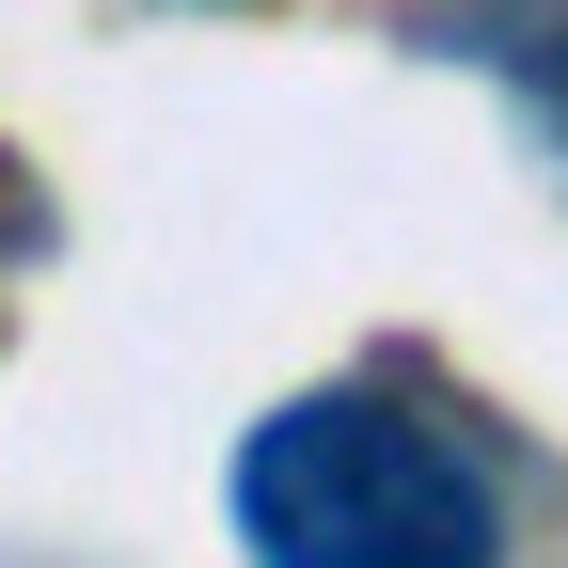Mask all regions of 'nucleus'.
Wrapping results in <instances>:
<instances>
[{"mask_svg":"<svg viewBox=\"0 0 568 568\" xmlns=\"http://www.w3.org/2000/svg\"><path fill=\"white\" fill-rule=\"evenodd\" d=\"M237 552L253 568H506V489L443 410L332 379L237 443Z\"/></svg>","mask_w":568,"mask_h":568,"instance_id":"nucleus-1","label":"nucleus"},{"mask_svg":"<svg viewBox=\"0 0 568 568\" xmlns=\"http://www.w3.org/2000/svg\"><path fill=\"white\" fill-rule=\"evenodd\" d=\"M443 48L521 95V126L552 142V174H568V0H443Z\"/></svg>","mask_w":568,"mask_h":568,"instance_id":"nucleus-2","label":"nucleus"}]
</instances>
